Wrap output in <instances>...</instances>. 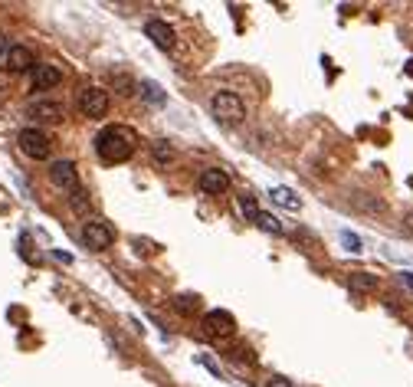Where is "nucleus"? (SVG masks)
<instances>
[{
	"label": "nucleus",
	"instance_id": "f257e3e1",
	"mask_svg": "<svg viewBox=\"0 0 413 387\" xmlns=\"http://www.w3.org/2000/svg\"><path fill=\"white\" fill-rule=\"evenodd\" d=\"M95 151L112 164L128 161L135 155V131L125 129V125H109V129H102L95 135Z\"/></svg>",
	"mask_w": 413,
	"mask_h": 387
},
{
	"label": "nucleus",
	"instance_id": "f03ea898",
	"mask_svg": "<svg viewBox=\"0 0 413 387\" xmlns=\"http://www.w3.org/2000/svg\"><path fill=\"white\" fill-rule=\"evenodd\" d=\"M210 109H213V115H217V121H223V125H240V121L246 119L243 99H240L236 92H230V89H223V92L213 95Z\"/></svg>",
	"mask_w": 413,
	"mask_h": 387
},
{
	"label": "nucleus",
	"instance_id": "7ed1b4c3",
	"mask_svg": "<svg viewBox=\"0 0 413 387\" xmlns=\"http://www.w3.org/2000/svg\"><path fill=\"white\" fill-rule=\"evenodd\" d=\"M17 145H20V151H23L26 158H33V161H46L53 151V141L43 129H23L17 135Z\"/></svg>",
	"mask_w": 413,
	"mask_h": 387
},
{
	"label": "nucleus",
	"instance_id": "20e7f679",
	"mask_svg": "<svg viewBox=\"0 0 413 387\" xmlns=\"http://www.w3.org/2000/svg\"><path fill=\"white\" fill-rule=\"evenodd\" d=\"M82 243L89 250H109L112 243H115V230H112V224H105V220H89V224L82 227Z\"/></svg>",
	"mask_w": 413,
	"mask_h": 387
},
{
	"label": "nucleus",
	"instance_id": "39448f33",
	"mask_svg": "<svg viewBox=\"0 0 413 387\" xmlns=\"http://www.w3.org/2000/svg\"><path fill=\"white\" fill-rule=\"evenodd\" d=\"M105 109H109V92H105V89L89 86L79 92V112H82L85 119H102Z\"/></svg>",
	"mask_w": 413,
	"mask_h": 387
},
{
	"label": "nucleus",
	"instance_id": "423d86ee",
	"mask_svg": "<svg viewBox=\"0 0 413 387\" xmlns=\"http://www.w3.org/2000/svg\"><path fill=\"white\" fill-rule=\"evenodd\" d=\"M4 69H10V72H33L36 69V60H33V50L23 43H14L7 50V56H4Z\"/></svg>",
	"mask_w": 413,
	"mask_h": 387
},
{
	"label": "nucleus",
	"instance_id": "0eeeda50",
	"mask_svg": "<svg viewBox=\"0 0 413 387\" xmlns=\"http://www.w3.org/2000/svg\"><path fill=\"white\" fill-rule=\"evenodd\" d=\"M203 325H207V332L217 335V338H230L236 332V319L227 309H210L207 315H203Z\"/></svg>",
	"mask_w": 413,
	"mask_h": 387
},
{
	"label": "nucleus",
	"instance_id": "6e6552de",
	"mask_svg": "<svg viewBox=\"0 0 413 387\" xmlns=\"http://www.w3.org/2000/svg\"><path fill=\"white\" fill-rule=\"evenodd\" d=\"M30 82H33L36 92H50V89H56L63 82V72L53 62H36V69L30 72Z\"/></svg>",
	"mask_w": 413,
	"mask_h": 387
},
{
	"label": "nucleus",
	"instance_id": "1a4fd4ad",
	"mask_svg": "<svg viewBox=\"0 0 413 387\" xmlns=\"http://www.w3.org/2000/svg\"><path fill=\"white\" fill-rule=\"evenodd\" d=\"M50 181L63 190H79V171L73 161H53L50 164Z\"/></svg>",
	"mask_w": 413,
	"mask_h": 387
},
{
	"label": "nucleus",
	"instance_id": "9d476101",
	"mask_svg": "<svg viewBox=\"0 0 413 387\" xmlns=\"http://www.w3.org/2000/svg\"><path fill=\"white\" fill-rule=\"evenodd\" d=\"M144 33H148V40H151L158 50H174V26L164 23V20H148L144 23Z\"/></svg>",
	"mask_w": 413,
	"mask_h": 387
},
{
	"label": "nucleus",
	"instance_id": "9b49d317",
	"mask_svg": "<svg viewBox=\"0 0 413 387\" xmlns=\"http://www.w3.org/2000/svg\"><path fill=\"white\" fill-rule=\"evenodd\" d=\"M63 112L66 109L59 102H53V99H36V102L26 105V115L36 121H63Z\"/></svg>",
	"mask_w": 413,
	"mask_h": 387
},
{
	"label": "nucleus",
	"instance_id": "f8f14e48",
	"mask_svg": "<svg viewBox=\"0 0 413 387\" xmlns=\"http://www.w3.org/2000/svg\"><path fill=\"white\" fill-rule=\"evenodd\" d=\"M197 184H200V194H210V197H220V194L230 190V178L223 171H217V168H207Z\"/></svg>",
	"mask_w": 413,
	"mask_h": 387
},
{
	"label": "nucleus",
	"instance_id": "ddd939ff",
	"mask_svg": "<svg viewBox=\"0 0 413 387\" xmlns=\"http://www.w3.org/2000/svg\"><path fill=\"white\" fill-rule=\"evenodd\" d=\"M348 285H351V293H374V289H377V276L351 273V276H348Z\"/></svg>",
	"mask_w": 413,
	"mask_h": 387
},
{
	"label": "nucleus",
	"instance_id": "4468645a",
	"mask_svg": "<svg viewBox=\"0 0 413 387\" xmlns=\"http://www.w3.org/2000/svg\"><path fill=\"white\" fill-rule=\"evenodd\" d=\"M253 224H256V227H259V230L272 233V236H279V233L286 230V227H282V224H279V220H276V214H266V210H259V217H256Z\"/></svg>",
	"mask_w": 413,
	"mask_h": 387
},
{
	"label": "nucleus",
	"instance_id": "2eb2a0df",
	"mask_svg": "<svg viewBox=\"0 0 413 387\" xmlns=\"http://www.w3.org/2000/svg\"><path fill=\"white\" fill-rule=\"evenodd\" d=\"M272 200H276L279 207H289V210H299V207H302V200L295 197L292 190H286V187H276V190H272Z\"/></svg>",
	"mask_w": 413,
	"mask_h": 387
},
{
	"label": "nucleus",
	"instance_id": "dca6fc26",
	"mask_svg": "<svg viewBox=\"0 0 413 387\" xmlns=\"http://www.w3.org/2000/svg\"><path fill=\"white\" fill-rule=\"evenodd\" d=\"M141 99L148 105H164V92H161L158 82H144V86H141Z\"/></svg>",
	"mask_w": 413,
	"mask_h": 387
},
{
	"label": "nucleus",
	"instance_id": "f3484780",
	"mask_svg": "<svg viewBox=\"0 0 413 387\" xmlns=\"http://www.w3.org/2000/svg\"><path fill=\"white\" fill-rule=\"evenodd\" d=\"M154 158H158L161 164H171L174 161V148H171L168 141H154Z\"/></svg>",
	"mask_w": 413,
	"mask_h": 387
},
{
	"label": "nucleus",
	"instance_id": "a211bd4d",
	"mask_svg": "<svg viewBox=\"0 0 413 387\" xmlns=\"http://www.w3.org/2000/svg\"><path fill=\"white\" fill-rule=\"evenodd\" d=\"M174 309L184 312V315H191V312H197V299H194V295H177V299H174Z\"/></svg>",
	"mask_w": 413,
	"mask_h": 387
},
{
	"label": "nucleus",
	"instance_id": "6ab92c4d",
	"mask_svg": "<svg viewBox=\"0 0 413 387\" xmlns=\"http://www.w3.org/2000/svg\"><path fill=\"white\" fill-rule=\"evenodd\" d=\"M240 207H243V214L250 217V220H256V217H259V207H256V200L250 197V194H243V197H240Z\"/></svg>",
	"mask_w": 413,
	"mask_h": 387
},
{
	"label": "nucleus",
	"instance_id": "aec40b11",
	"mask_svg": "<svg viewBox=\"0 0 413 387\" xmlns=\"http://www.w3.org/2000/svg\"><path fill=\"white\" fill-rule=\"evenodd\" d=\"M69 204L76 207V210H82V214H85V210H89V200H85L82 194H79V190H73V200H69Z\"/></svg>",
	"mask_w": 413,
	"mask_h": 387
},
{
	"label": "nucleus",
	"instance_id": "412c9836",
	"mask_svg": "<svg viewBox=\"0 0 413 387\" xmlns=\"http://www.w3.org/2000/svg\"><path fill=\"white\" fill-rule=\"evenodd\" d=\"M345 243H348V250L351 253H361V240H358L354 233H345Z\"/></svg>",
	"mask_w": 413,
	"mask_h": 387
},
{
	"label": "nucleus",
	"instance_id": "4be33fe9",
	"mask_svg": "<svg viewBox=\"0 0 413 387\" xmlns=\"http://www.w3.org/2000/svg\"><path fill=\"white\" fill-rule=\"evenodd\" d=\"M7 50H10V43H7V36L0 33V62H4V56H7Z\"/></svg>",
	"mask_w": 413,
	"mask_h": 387
},
{
	"label": "nucleus",
	"instance_id": "5701e85b",
	"mask_svg": "<svg viewBox=\"0 0 413 387\" xmlns=\"http://www.w3.org/2000/svg\"><path fill=\"white\" fill-rule=\"evenodd\" d=\"M269 387H292V381H286V378H272V381H269Z\"/></svg>",
	"mask_w": 413,
	"mask_h": 387
},
{
	"label": "nucleus",
	"instance_id": "b1692460",
	"mask_svg": "<svg viewBox=\"0 0 413 387\" xmlns=\"http://www.w3.org/2000/svg\"><path fill=\"white\" fill-rule=\"evenodd\" d=\"M400 283H404L407 289H413V276L410 273H400Z\"/></svg>",
	"mask_w": 413,
	"mask_h": 387
},
{
	"label": "nucleus",
	"instance_id": "393cba45",
	"mask_svg": "<svg viewBox=\"0 0 413 387\" xmlns=\"http://www.w3.org/2000/svg\"><path fill=\"white\" fill-rule=\"evenodd\" d=\"M0 95H4V82H0Z\"/></svg>",
	"mask_w": 413,
	"mask_h": 387
}]
</instances>
